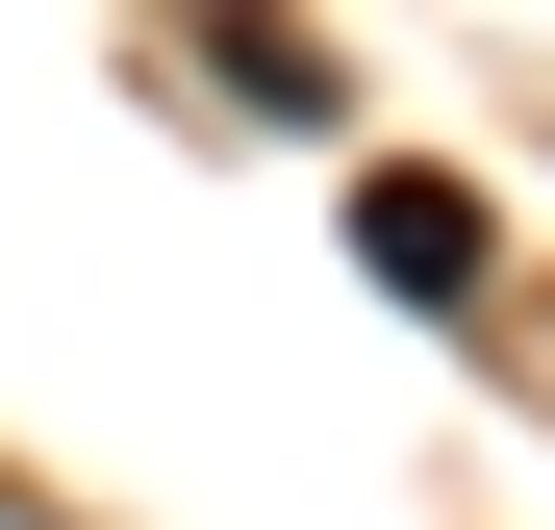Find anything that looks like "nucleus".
<instances>
[{
    "instance_id": "nucleus-1",
    "label": "nucleus",
    "mask_w": 555,
    "mask_h": 530,
    "mask_svg": "<svg viewBox=\"0 0 555 530\" xmlns=\"http://www.w3.org/2000/svg\"><path fill=\"white\" fill-rule=\"evenodd\" d=\"M353 228H379V279H404V303H454V279H480V203H454V177H379Z\"/></svg>"
}]
</instances>
